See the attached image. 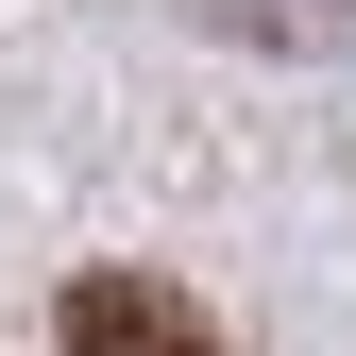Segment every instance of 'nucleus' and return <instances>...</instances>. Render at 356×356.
Instances as JSON below:
<instances>
[{
	"instance_id": "nucleus-1",
	"label": "nucleus",
	"mask_w": 356,
	"mask_h": 356,
	"mask_svg": "<svg viewBox=\"0 0 356 356\" xmlns=\"http://www.w3.org/2000/svg\"><path fill=\"white\" fill-rule=\"evenodd\" d=\"M68 356H220V323L170 272H85L68 289Z\"/></svg>"
}]
</instances>
